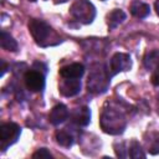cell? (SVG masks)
Masks as SVG:
<instances>
[{"label": "cell", "instance_id": "277c9868", "mask_svg": "<svg viewBox=\"0 0 159 159\" xmlns=\"http://www.w3.org/2000/svg\"><path fill=\"white\" fill-rule=\"evenodd\" d=\"M70 14L80 24L88 25L96 17V7L88 0H76L70 7Z\"/></svg>", "mask_w": 159, "mask_h": 159}, {"label": "cell", "instance_id": "ffe728a7", "mask_svg": "<svg viewBox=\"0 0 159 159\" xmlns=\"http://www.w3.org/2000/svg\"><path fill=\"white\" fill-rule=\"evenodd\" d=\"M152 83L157 87H159V62L158 65L153 68V73H152Z\"/></svg>", "mask_w": 159, "mask_h": 159}, {"label": "cell", "instance_id": "ac0fdd59", "mask_svg": "<svg viewBox=\"0 0 159 159\" xmlns=\"http://www.w3.org/2000/svg\"><path fill=\"white\" fill-rule=\"evenodd\" d=\"M159 62V51H152L144 57V66L148 70H153Z\"/></svg>", "mask_w": 159, "mask_h": 159}, {"label": "cell", "instance_id": "8992f818", "mask_svg": "<svg viewBox=\"0 0 159 159\" xmlns=\"http://www.w3.org/2000/svg\"><path fill=\"white\" fill-rule=\"evenodd\" d=\"M132 67V58L128 53H123V52H117L112 56L111 61H109V75L116 76L119 72H124L130 70Z\"/></svg>", "mask_w": 159, "mask_h": 159}, {"label": "cell", "instance_id": "5bb4252c", "mask_svg": "<svg viewBox=\"0 0 159 159\" xmlns=\"http://www.w3.org/2000/svg\"><path fill=\"white\" fill-rule=\"evenodd\" d=\"M0 43H1V47L6 51H11V52H15L17 51V42L16 40L10 35L7 34L6 31H1V37H0Z\"/></svg>", "mask_w": 159, "mask_h": 159}, {"label": "cell", "instance_id": "8fae6325", "mask_svg": "<svg viewBox=\"0 0 159 159\" xmlns=\"http://www.w3.org/2000/svg\"><path fill=\"white\" fill-rule=\"evenodd\" d=\"M67 117H68V109H67V107L65 104H57V106H55L51 109L50 116H48L50 122L53 125H58V124L63 123L67 119Z\"/></svg>", "mask_w": 159, "mask_h": 159}, {"label": "cell", "instance_id": "4fadbf2b", "mask_svg": "<svg viewBox=\"0 0 159 159\" xmlns=\"http://www.w3.org/2000/svg\"><path fill=\"white\" fill-rule=\"evenodd\" d=\"M130 12H132L133 16H135L138 19H144L150 14V7L147 2L134 0L130 4Z\"/></svg>", "mask_w": 159, "mask_h": 159}, {"label": "cell", "instance_id": "44dd1931", "mask_svg": "<svg viewBox=\"0 0 159 159\" xmlns=\"http://www.w3.org/2000/svg\"><path fill=\"white\" fill-rule=\"evenodd\" d=\"M6 70H7V66H6L5 61H4V60H1V76H4V75H5Z\"/></svg>", "mask_w": 159, "mask_h": 159}, {"label": "cell", "instance_id": "9c48e42d", "mask_svg": "<svg viewBox=\"0 0 159 159\" xmlns=\"http://www.w3.org/2000/svg\"><path fill=\"white\" fill-rule=\"evenodd\" d=\"M72 122L78 127H86L91 122V111L88 107H78L72 112Z\"/></svg>", "mask_w": 159, "mask_h": 159}, {"label": "cell", "instance_id": "30bf717a", "mask_svg": "<svg viewBox=\"0 0 159 159\" xmlns=\"http://www.w3.org/2000/svg\"><path fill=\"white\" fill-rule=\"evenodd\" d=\"M83 73H84V66L77 62L63 66L60 70V75L62 78H81Z\"/></svg>", "mask_w": 159, "mask_h": 159}, {"label": "cell", "instance_id": "ba28073f", "mask_svg": "<svg viewBox=\"0 0 159 159\" xmlns=\"http://www.w3.org/2000/svg\"><path fill=\"white\" fill-rule=\"evenodd\" d=\"M81 91V81L80 78H63L60 83V92L65 97H73L78 94Z\"/></svg>", "mask_w": 159, "mask_h": 159}, {"label": "cell", "instance_id": "5b68a950", "mask_svg": "<svg viewBox=\"0 0 159 159\" xmlns=\"http://www.w3.org/2000/svg\"><path fill=\"white\" fill-rule=\"evenodd\" d=\"M21 134V128L16 123H5L0 127V148L5 152L10 145L17 142Z\"/></svg>", "mask_w": 159, "mask_h": 159}, {"label": "cell", "instance_id": "d6986e66", "mask_svg": "<svg viewBox=\"0 0 159 159\" xmlns=\"http://www.w3.org/2000/svg\"><path fill=\"white\" fill-rule=\"evenodd\" d=\"M32 158H52V154L46 148H41L32 154Z\"/></svg>", "mask_w": 159, "mask_h": 159}, {"label": "cell", "instance_id": "7c38bea8", "mask_svg": "<svg viewBox=\"0 0 159 159\" xmlns=\"http://www.w3.org/2000/svg\"><path fill=\"white\" fill-rule=\"evenodd\" d=\"M125 19H127V15H125V12L123 10L114 9L113 11H111L107 15V25H108L109 30H113L117 26H119Z\"/></svg>", "mask_w": 159, "mask_h": 159}, {"label": "cell", "instance_id": "603a6c76", "mask_svg": "<svg viewBox=\"0 0 159 159\" xmlns=\"http://www.w3.org/2000/svg\"><path fill=\"white\" fill-rule=\"evenodd\" d=\"M67 0H55V2L56 4H61V2H66Z\"/></svg>", "mask_w": 159, "mask_h": 159}, {"label": "cell", "instance_id": "cb8c5ba5", "mask_svg": "<svg viewBox=\"0 0 159 159\" xmlns=\"http://www.w3.org/2000/svg\"><path fill=\"white\" fill-rule=\"evenodd\" d=\"M29 1H32V2H34V1H36V0H29Z\"/></svg>", "mask_w": 159, "mask_h": 159}, {"label": "cell", "instance_id": "6da1fadb", "mask_svg": "<svg viewBox=\"0 0 159 159\" xmlns=\"http://www.w3.org/2000/svg\"><path fill=\"white\" fill-rule=\"evenodd\" d=\"M99 125L102 130L111 135L122 134L127 127V118L123 111L117 107H108L104 108L101 113Z\"/></svg>", "mask_w": 159, "mask_h": 159}, {"label": "cell", "instance_id": "3957f363", "mask_svg": "<svg viewBox=\"0 0 159 159\" xmlns=\"http://www.w3.org/2000/svg\"><path fill=\"white\" fill-rule=\"evenodd\" d=\"M111 82L109 71L106 68L103 63H93L91 66L88 78H87V89L93 94H102L104 93Z\"/></svg>", "mask_w": 159, "mask_h": 159}, {"label": "cell", "instance_id": "2e32d148", "mask_svg": "<svg viewBox=\"0 0 159 159\" xmlns=\"http://www.w3.org/2000/svg\"><path fill=\"white\" fill-rule=\"evenodd\" d=\"M145 142H147L148 152L153 155H158L159 154V133L158 132L150 133L149 137L145 139Z\"/></svg>", "mask_w": 159, "mask_h": 159}, {"label": "cell", "instance_id": "e0dca14e", "mask_svg": "<svg viewBox=\"0 0 159 159\" xmlns=\"http://www.w3.org/2000/svg\"><path fill=\"white\" fill-rule=\"evenodd\" d=\"M128 155L133 159H138V158H145V153L143 152L140 144L135 140H133L128 148Z\"/></svg>", "mask_w": 159, "mask_h": 159}, {"label": "cell", "instance_id": "9a60e30c", "mask_svg": "<svg viewBox=\"0 0 159 159\" xmlns=\"http://www.w3.org/2000/svg\"><path fill=\"white\" fill-rule=\"evenodd\" d=\"M56 140H57V143H58L60 145L68 148V147H71V145L73 144L75 138H73V135H72V134L67 130V128H66V129L58 130V132L56 133Z\"/></svg>", "mask_w": 159, "mask_h": 159}, {"label": "cell", "instance_id": "52a82bcc", "mask_svg": "<svg viewBox=\"0 0 159 159\" xmlns=\"http://www.w3.org/2000/svg\"><path fill=\"white\" fill-rule=\"evenodd\" d=\"M25 86L31 92H41L45 88V76L40 71L30 70L24 76Z\"/></svg>", "mask_w": 159, "mask_h": 159}, {"label": "cell", "instance_id": "7a4b0ae2", "mask_svg": "<svg viewBox=\"0 0 159 159\" xmlns=\"http://www.w3.org/2000/svg\"><path fill=\"white\" fill-rule=\"evenodd\" d=\"M29 30L35 42L42 47L52 46L61 41L52 27L41 19H31L29 22Z\"/></svg>", "mask_w": 159, "mask_h": 159}, {"label": "cell", "instance_id": "7402d4cb", "mask_svg": "<svg viewBox=\"0 0 159 159\" xmlns=\"http://www.w3.org/2000/svg\"><path fill=\"white\" fill-rule=\"evenodd\" d=\"M155 11L159 15V0H155Z\"/></svg>", "mask_w": 159, "mask_h": 159}]
</instances>
